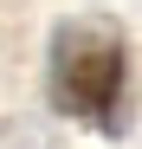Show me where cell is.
Masks as SVG:
<instances>
[{"label":"cell","instance_id":"1","mask_svg":"<svg viewBox=\"0 0 142 149\" xmlns=\"http://www.w3.org/2000/svg\"><path fill=\"white\" fill-rule=\"evenodd\" d=\"M45 91L52 110L71 123L116 136L129 110V45L103 19H71L52 33V65H45Z\"/></svg>","mask_w":142,"mask_h":149}]
</instances>
